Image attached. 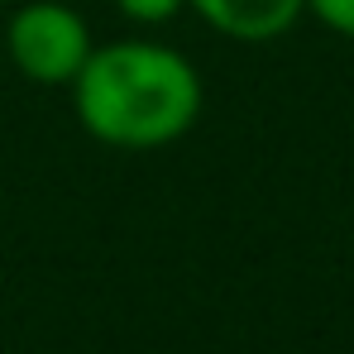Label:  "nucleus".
<instances>
[{
    "mask_svg": "<svg viewBox=\"0 0 354 354\" xmlns=\"http://www.w3.org/2000/svg\"><path fill=\"white\" fill-rule=\"evenodd\" d=\"M306 15L316 24H326L330 34L354 44V0H306Z\"/></svg>",
    "mask_w": 354,
    "mask_h": 354,
    "instance_id": "4",
    "label": "nucleus"
},
{
    "mask_svg": "<svg viewBox=\"0 0 354 354\" xmlns=\"http://www.w3.org/2000/svg\"><path fill=\"white\" fill-rule=\"evenodd\" d=\"M10 62L34 86H72L82 62L91 58V24L62 0H29L10 15L5 29Z\"/></svg>",
    "mask_w": 354,
    "mask_h": 354,
    "instance_id": "2",
    "label": "nucleus"
},
{
    "mask_svg": "<svg viewBox=\"0 0 354 354\" xmlns=\"http://www.w3.org/2000/svg\"><path fill=\"white\" fill-rule=\"evenodd\" d=\"M187 5L235 44H273L306 15V0H187Z\"/></svg>",
    "mask_w": 354,
    "mask_h": 354,
    "instance_id": "3",
    "label": "nucleus"
},
{
    "mask_svg": "<svg viewBox=\"0 0 354 354\" xmlns=\"http://www.w3.org/2000/svg\"><path fill=\"white\" fill-rule=\"evenodd\" d=\"M350 259H354V230H350Z\"/></svg>",
    "mask_w": 354,
    "mask_h": 354,
    "instance_id": "6",
    "label": "nucleus"
},
{
    "mask_svg": "<svg viewBox=\"0 0 354 354\" xmlns=\"http://www.w3.org/2000/svg\"><path fill=\"white\" fill-rule=\"evenodd\" d=\"M120 15H129L134 24H168L187 10V0H115Z\"/></svg>",
    "mask_w": 354,
    "mask_h": 354,
    "instance_id": "5",
    "label": "nucleus"
},
{
    "mask_svg": "<svg viewBox=\"0 0 354 354\" xmlns=\"http://www.w3.org/2000/svg\"><path fill=\"white\" fill-rule=\"evenodd\" d=\"M206 106L201 72L187 53L153 39L96 44L72 77V111L82 129L111 149H163L182 139Z\"/></svg>",
    "mask_w": 354,
    "mask_h": 354,
    "instance_id": "1",
    "label": "nucleus"
}]
</instances>
